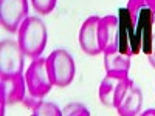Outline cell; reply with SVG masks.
Segmentation results:
<instances>
[{
  "instance_id": "ba28073f",
  "label": "cell",
  "mask_w": 155,
  "mask_h": 116,
  "mask_svg": "<svg viewBox=\"0 0 155 116\" xmlns=\"http://www.w3.org/2000/svg\"><path fill=\"white\" fill-rule=\"evenodd\" d=\"M99 20L98 16H90L81 25L79 30V45L81 50L88 56H98L102 53L99 44Z\"/></svg>"
},
{
  "instance_id": "3957f363",
  "label": "cell",
  "mask_w": 155,
  "mask_h": 116,
  "mask_svg": "<svg viewBox=\"0 0 155 116\" xmlns=\"http://www.w3.org/2000/svg\"><path fill=\"white\" fill-rule=\"evenodd\" d=\"M47 65L51 74V79L56 87H68L76 74V65L71 54L65 50H54L47 57Z\"/></svg>"
},
{
  "instance_id": "ffe728a7",
  "label": "cell",
  "mask_w": 155,
  "mask_h": 116,
  "mask_svg": "<svg viewBox=\"0 0 155 116\" xmlns=\"http://www.w3.org/2000/svg\"><path fill=\"white\" fill-rule=\"evenodd\" d=\"M140 116H155V108H149V110L143 111Z\"/></svg>"
},
{
  "instance_id": "9a60e30c",
  "label": "cell",
  "mask_w": 155,
  "mask_h": 116,
  "mask_svg": "<svg viewBox=\"0 0 155 116\" xmlns=\"http://www.w3.org/2000/svg\"><path fill=\"white\" fill-rule=\"evenodd\" d=\"M62 116H90V111L81 102H71L62 108Z\"/></svg>"
},
{
  "instance_id": "d6986e66",
  "label": "cell",
  "mask_w": 155,
  "mask_h": 116,
  "mask_svg": "<svg viewBox=\"0 0 155 116\" xmlns=\"http://www.w3.org/2000/svg\"><path fill=\"white\" fill-rule=\"evenodd\" d=\"M147 59H149V63L155 68V19H153V51H152V54L147 56Z\"/></svg>"
},
{
  "instance_id": "7a4b0ae2",
  "label": "cell",
  "mask_w": 155,
  "mask_h": 116,
  "mask_svg": "<svg viewBox=\"0 0 155 116\" xmlns=\"http://www.w3.org/2000/svg\"><path fill=\"white\" fill-rule=\"evenodd\" d=\"M25 81H27V88L30 95L44 99V96H47L54 85L47 65V59H33L30 67L25 71Z\"/></svg>"
},
{
  "instance_id": "9c48e42d",
  "label": "cell",
  "mask_w": 155,
  "mask_h": 116,
  "mask_svg": "<svg viewBox=\"0 0 155 116\" xmlns=\"http://www.w3.org/2000/svg\"><path fill=\"white\" fill-rule=\"evenodd\" d=\"M120 23L118 16H104L99 20V44L102 54H112L118 51L120 44Z\"/></svg>"
},
{
  "instance_id": "8fae6325",
  "label": "cell",
  "mask_w": 155,
  "mask_h": 116,
  "mask_svg": "<svg viewBox=\"0 0 155 116\" xmlns=\"http://www.w3.org/2000/svg\"><path fill=\"white\" fill-rule=\"evenodd\" d=\"M153 19H155V12L149 6H144L140 11L138 19L135 22L138 34L141 37V44H143L141 51L146 56L152 54L153 51Z\"/></svg>"
},
{
  "instance_id": "4fadbf2b",
  "label": "cell",
  "mask_w": 155,
  "mask_h": 116,
  "mask_svg": "<svg viewBox=\"0 0 155 116\" xmlns=\"http://www.w3.org/2000/svg\"><path fill=\"white\" fill-rule=\"evenodd\" d=\"M104 68H106V73L129 74L130 57L126 54H121L120 51L112 53V54H104Z\"/></svg>"
},
{
  "instance_id": "5bb4252c",
  "label": "cell",
  "mask_w": 155,
  "mask_h": 116,
  "mask_svg": "<svg viewBox=\"0 0 155 116\" xmlns=\"http://www.w3.org/2000/svg\"><path fill=\"white\" fill-rule=\"evenodd\" d=\"M31 116H62V110L53 102H42L36 110H33Z\"/></svg>"
},
{
  "instance_id": "44dd1931",
  "label": "cell",
  "mask_w": 155,
  "mask_h": 116,
  "mask_svg": "<svg viewBox=\"0 0 155 116\" xmlns=\"http://www.w3.org/2000/svg\"><path fill=\"white\" fill-rule=\"evenodd\" d=\"M146 2H147V6L155 12V0H146Z\"/></svg>"
},
{
  "instance_id": "2e32d148",
  "label": "cell",
  "mask_w": 155,
  "mask_h": 116,
  "mask_svg": "<svg viewBox=\"0 0 155 116\" xmlns=\"http://www.w3.org/2000/svg\"><path fill=\"white\" fill-rule=\"evenodd\" d=\"M31 5L33 8L42 16L50 14L51 11L54 9L56 6V0H31Z\"/></svg>"
},
{
  "instance_id": "5b68a950",
  "label": "cell",
  "mask_w": 155,
  "mask_h": 116,
  "mask_svg": "<svg viewBox=\"0 0 155 116\" xmlns=\"http://www.w3.org/2000/svg\"><path fill=\"white\" fill-rule=\"evenodd\" d=\"M134 81L129 77V74H113L107 73L106 77L101 81L99 88H98V96L99 101L106 107H113L120 104V101L126 95L127 88L130 87Z\"/></svg>"
},
{
  "instance_id": "52a82bcc",
  "label": "cell",
  "mask_w": 155,
  "mask_h": 116,
  "mask_svg": "<svg viewBox=\"0 0 155 116\" xmlns=\"http://www.w3.org/2000/svg\"><path fill=\"white\" fill-rule=\"evenodd\" d=\"M28 17V0H0V23L5 31L17 33Z\"/></svg>"
},
{
  "instance_id": "8992f818",
  "label": "cell",
  "mask_w": 155,
  "mask_h": 116,
  "mask_svg": "<svg viewBox=\"0 0 155 116\" xmlns=\"http://www.w3.org/2000/svg\"><path fill=\"white\" fill-rule=\"evenodd\" d=\"M25 53L17 40L3 39L0 45V77L20 76L25 67Z\"/></svg>"
},
{
  "instance_id": "ac0fdd59",
  "label": "cell",
  "mask_w": 155,
  "mask_h": 116,
  "mask_svg": "<svg viewBox=\"0 0 155 116\" xmlns=\"http://www.w3.org/2000/svg\"><path fill=\"white\" fill-rule=\"evenodd\" d=\"M23 104H25V107L27 108H31V110H36L39 105L42 104V99L41 98H36V96H33V95H30L28 92H27V95H25V98H23Z\"/></svg>"
},
{
  "instance_id": "6da1fadb",
  "label": "cell",
  "mask_w": 155,
  "mask_h": 116,
  "mask_svg": "<svg viewBox=\"0 0 155 116\" xmlns=\"http://www.w3.org/2000/svg\"><path fill=\"white\" fill-rule=\"evenodd\" d=\"M48 40V31L42 19L39 17H28L17 31V42L30 59L41 57Z\"/></svg>"
},
{
  "instance_id": "e0dca14e",
  "label": "cell",
  "mask_w": 155,
  "mask_h": 116,
  "mask_svg": "<svg viewBox=\"0 0 155 116\" xmlns=\"http://www.w3.org/2000/svg\"><path fill=\"white\" fill-rule=\"evenodd\" d=\"M144 6H147V2H146V0H129V3H127L126 8H127L129 14H130V17H132L134 22H137L140 11L143 9Z\"/></svg>"
},
{
  "instance_id": "30bf717a",
  "label": "cell",
  "mask_w": 155,
  "mask_h": 116,
  "mask_svg": "<svg viewBox=\"0 0 155 116\" xmlns=\"http://www.w3.org/2000/svg\"><path fill=\"white\" fill-rule=\"evenodd\" d=\"M27 81L25 76H11V77H0V99L6 102V105H12L22 102L27 95Z\"/></svg>"
},
{
  "instance_id": "7c38bea8",
  "label": "cell",
  "mask_w": 155,
  "mask_h": 116,
  "mask_svg": "<svg viewBox=\"0 0 155 116\" xmlns=\"http://www.w3.org/2000/svg\"><path fill=\"white\" fill-rule=\"evenodd\" d=\"M143 107V93L135 82L130 84L126 95L116 105V113L120 116H137Z\"/></svg>"
},
{
  "instance_id": "277c9868",
  "label": "cell",
  "mask_w": 155,
  "mask_h": 116,
  "mask_svg": "<svg viewBox=\"0 0 155 116\" xmlns=\"http://www.w3.org/2000/svg\"><path fill=\"white\" fill-rule=\"evenodd\" d=\"M118 23H120L118 51L121 54H126L129 57L140 54L143 44H141V37H140L138 30H137V23L132 20L127 8H121L118 11Z\"/></svg>"
}]
</instances>
